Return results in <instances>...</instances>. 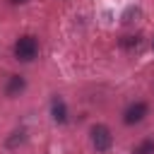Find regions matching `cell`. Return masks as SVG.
<instances>
[{
  "label": "cell",
  "instance_id": "cell-1",
  "mask_svg": "<svg viewBox=\"0 0 154 154\" xmlns=\"http://www.w3.org/2000/svg\"><path fill=\"white\" fill-rule=\"evenodd\" d=\"M36 55H38V41H36V36L24 34V36H19V38L14 41V58H17V60L31 63Z\"/></svg>",
  "mask_w": 154,
  "mask_h": 154
},
{
  "label": "cell",
  "instance_id": "cell-2",
  "mask_svg": "<svg viewBox=\"0 0 154 154\" xmlns=\"http://www.w3.org/2000/svg\"><path fill=\"white\" fill-rule=\"evenodd\" d=\"M91 144L96 152H108L113 144V135L106 125H94L91 128Z\"/></svg>",
  "mask_w": 154,
  "mask_h": 154
},
{
  "label": "cell",
  "instance_id": "cell-3",
  "mask_svg": "<svg viewBox=\"0 0 154 154\" xmlns=\"http://www.w3.org/2000/svg\"><path fill=\"white\" fill-rule=\"evenodd\" d=\"M147 113H149V106H147L144 101H135V103H130V106L125 108V113H123V123H125V125H137V123L144 120Z\"/></svg>",
  "mask_w": 154,
  "mask_h": 154
},
{
  "label": "cell",
  "instance_id": "cell-4",
  "mask_svg": "<svg viewBox=\"0 0 154 154\" xmlns=\"http://www.w3.org/2000/svg\"><path fill=\"white\" fill-rule=\"evenodd\" d=\"M51 113H53V120L55 123H67V108H65V101L60 99V96H53V101H51Z\"/></svg>",
  "mask_w": 154,
  "mask_h": 154
},
{
  "label": "cell",
  "instance_id": "cell-5",
  "mask_svg": "<svg viewBox=\"0 0 154 154\" xmlns=\"http://www.w3.org/2000/svg\"><path fill=\"white\" fill-rule=\"evenodd\" d=\"M24 87H26V82H24L22 75H10L7 87H5V94H7V96H19V94L24 91Z\"/></svg>",
  "mask_w": 154,
  "mask_h": 154
},
{
  "label": "cell",
  "instance_id": "cell-6",
  "mask_svg": "<svg viewBox=\"0 0 154 154\" xmlns=\"http://www.w3.org/2000/svg\"><path fill=\"white\" fill-rule=\"evenodd\" d=\"M132 154H154V140H144V142H140V144L132 149Z\"/></svg>",
  "mask_w": 154,
  "mask_h": 154
},
{
  "label": "cell",
  "instance_id": "cell-7",
  "mask_svg": "<svg viewBox=\"0 0 154 154\" xmlns=\"http://www.w3.org/2000/svg\"><path fill=\"white\" fill-rule=\"evenodd\" d=\"M12 5H22V2H26V0H10Z\"/></svg>",
  "mask_w": 154,
  "mask_h": 154
},
{
  "label": "cell",
  "instance_id": "cell-8",
  "mask_svg": "<svg viewBox=\"0 0 154 154\" xmlns=\"http://www.w3.org/2000/svg\"><path fill=\"white\" fill-rule=\"evenodd\" d=\"M152 48H154V43H152Z\"/></svg>",
  "mask_w": 154,
  "mask_h": 154
}]
</instances>
